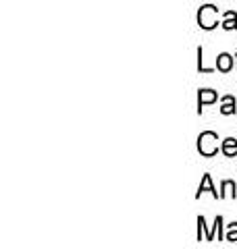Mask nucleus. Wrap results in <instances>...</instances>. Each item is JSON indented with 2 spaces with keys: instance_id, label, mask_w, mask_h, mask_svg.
I'll use <instances>...</instances> for the list:
<instances>
[{
  "instance_id": "2",
  "label": "nucleus",
  "mask_w": 237,
  "mask_h": 249,
  "mask_svg": "<svg viewBox=\"0 0 237 249\" xmlns=\"http://www.w3.org/2000/svg\"><path fill=\"white\" fill-rule=\"evenodd\" d=\"M217 17H218L217 6L206 4V6H202V9H200V13H198V23H200L202 29H212V27L218 25Z\"/></svg>"
},
{
  "instance_id": "7",
  "label": "nucleus",
  "mask_w": 237,
  "mask_h": 249,
  "mask_svg": "<svg viewBox=\"0 0 237 249\" xmlns=\"http://www.w3.org/2000/svg\"><path fill=\"white\" fill-rule=\"evenodd\" d=\"M223 114H233L235 112V98L233 96H225L223 98V108H220Z\"/></svg>"
},
{
  "instance_id": "5",
  "label": "nucleus",
  "mask_w": 237,
  "mask_h": 249,
  "mask_svg": "<svg viewBox=\"0 0 237 249\" xmlns=\"http://www.w3.org/2000/svg\"><path fill=\"white\" fill-rule=\"evenodd\" d=\"M217 67H218V71H231L233 69V56L231 54H218V58H217Z\"/></svg>"
},
{
  "instance_id": "6",
  "label": "nucleus",
  "mask_w": 237,
  "mask_h": 249,
  "mask_svg": "<svg viewBox=\"0 0 237 249\" xmlns=\"http://www.w3.org/2000/svg\"><path fill=\"white\" fill-rule=\"evenodd\" d=\"M223 154L229 156V158H233V156L237 154V139H233V137L225 139L223 142Z\"/></svg>"
},
{
  "instance_id": "10",
  "label": "nucleus",
  "mask_w": 237,
  "mask_h": 249,
  "mask_svg": "<svg viewBox=\"0 0 237 249\" xmlns=\"http://www.w3.org/2000/svg\"><path fill=\"white\" fill-rule=\"evenodd\" d=\"M227 241H237V222H233V224H229V231H227V237H225Z\"/></svg>"
},
{
  "instance_id": "3",
  "label": "nucleus",
  "mask_w": 237,
  "mask_h": 249,
  "mask_svg": "<svg viewBox=\"0 0 237 249\" xmlns=\"http://www.w3.org/2000/svg\"><path fill=\"white\" fill-rule=\"evenodd\" d=\"M212 102H217V91H212V89H202L200 91V98H198V112H202V106L204 104H212Z\"/></svg>"
},
{
  "instance_id": "4",
  "label": "nucleus",
  "mask_w": 237,
  "mask_h": 249,
  "mask_svg": "<svg viewBox=\"0 0 237 249\" xmlns=\"http://www.w3.org/2000/svg\"><path fill=\"white\" fill-rule=\"evenodd\" d=\"M204 191H210L215 197H220V193H217V189H215V187H212V178H210V175H204V178H202L200 187H198V197H200Z\"/></svg>"
},
{
  "instance_id": "8",
  "label": "nucleus",
  "mask_w": 237,
  "mask_h": 249,
  "mask_svg": "<svg viewBox=\"0 0 237 249\" xmlns=\"http://www.w3.org/2000/svg\"><path fill=\"white\" fill-rule=\"evenodd\" d=\"M225 29H237V15L233 11H229L225 15V23H223Z\"/></svg>"
},
{
  "instance_id": "9",
  "label": "nucleus",
  "mask_w": 237,
  "mask_h": 249,
  "mask_svg": "<svg viewBox=\"0 0 237 249\" xmlns=\"http://www.w3.org/2000/svg\"><path fill=\"white\" fill-rule=\"evenodd\" d=\"M227 196H233L235 197V183H231V181H225L223 183V193H220V197H227Z\"/></svg>"
},
{
  "instance_id": "1",
  "label": "nucleus",
  "mask_w": 237,
  "mask_h": 249,
  "mask_svg": "<svg viewBox=\"0 0 237 249\" xmlns=\"http://www.w3.org/2000/svg\"><path fill=\"white\" fill-rule=\"evenodd\" d=\"M218 137L217 133H212V131H204V133L198 137V150H200L202 156H212V154H217L218 150Z\"/></svg>"
}]
</instances>
